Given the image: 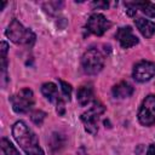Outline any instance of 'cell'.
<instances>
[{"mask_svg": "<svg viewBox=\"0 0 155 155\" xmlns=\"http://www.w3.org/2000/svg\"><path fill=\"white\" fill-rule=\"evenodd\" d=\"M1 70H2V78L7 81V75H6V71H7V51H8V45L7 42L2 41L1 42Z\"/></svg>", "mask_w": 155, "mask_h": 155, "instance_id": "cell-15", "label": "cell"}, {"mask_svg": "<svg viewBox=\"0 0 155 155\" xmlns=\"http://www.w3.org/2000/svg\"><path fill=\"white\" fill-rule=\"evenodd\" d=\"M145 155H155V144H150Z\"/></svg>", "mask_w": 155, "mask_h": 155, "instance_id": "cell-20", "label": "cell"}, {"mask_svg": "<svg viewBox=\"0 0 155 155\" xmlns=\"http://www.w3.org/2000/svg\"><path fill=\"white\" fill-rule=\"evenodd\" d=\"M134 24L138 28V30L140 31V34L147 39L151 38L155 34V23L153 21H149V19L139 17V18L134 19Z\"/></svg>", "mask_w": 155, "mask_h": 155, "instance_id": "cell-11", "label": "cell"}, {"mask_svg": "<svg viewBox=\"0 0 155 155\" xmlns=\"http://www.w3.org/2000/svg\"><path fill=\"white\" fill-rule=\"evenodd\" d=\"M93 88L91 85H84L81 87H79L78 92H76V99L79 102L80 105L85 107L87 104H90L93 101Z\"/></svg>", "mask_w": 155, "mask_h": 155, "instance_id": "cell-13", "label": "cell"}, {"mask_svg": "<svg viewBox=\"0 0 155 155\" xmlns=\"http://www.w3.org/2000/svg\"><path fill=\"white\" fill-rule=\"evenodd\" d=\"M45 117H46V113L42 111V110H35V111H33L31 115H30V119H31V121H33L35 125H41V124L44 122Z\"/></svg>", "mask_w": 155, "mask_h": 155, "instance_id": "cell-18", "label": "cell"}, {"mask_svg": "<svg viewBox=\"0 0 155 155\" xmlns=\"http://www.w3.org/2000/svg\"><path fill=\"white\" fill-rule=\"evenodd\" d=\"M138 121L143 126H153L155 124V94H148L138 110Z\"/></svg>", "mask_w": 155, "mask_h": 155, "instance_id": "cell-6", "label": "cell"}, {"mask_svg": "<svg viewBox=\"0 0 155 155\" xmlns=\"http://www.w3.org/2000/svg\"><path fill=\"white\" fill-rule=\"evenodd\" d=\"M131 5L136 11L140 10L145 16L154 18L155 17V5L150 1H133V2H127Z\"/></svg>", "mask_w": 155, "mask_h": 155, "instance_id": "cell-14", "label": "cell"}, {"mask_svg": "<svg viewBox=\"0 0 155 155\" xmlns=\"http://www.w3.org/2000/svg\"><path fill=\"white\" fill-rule=\"evenodd\" d=\"M117 41L120 42L122 48H131L133 46H136L138 44V38L133 34V29L130 25L126 27H121L117 29L116 34H115Z\"/></svg>", "mask_w": 155, "mask_h": 155, "instance_id": "cell-9", "label": "cell"}, {"mask_svg": "<svg viewBox=\"0 0 155 155\" xmlns=\"http://www.w3.org/2000/svg\"><path fill=\"white\" fill-rule=\"evenodd\" d=\"M81 67L88 75L98 74L104 67V54L97 48L87 50L81 57Z\"/></svg>", "mask_w": 155, "mask_h": 155, "instance_id": "cell-3", "label": "cell"}, {"mask_svg": "<svg viewBox=\"0 0 155 155\" xmlns=\"http://www.w3.org/2000/svg\"><path fill=\"white\" fill-rule=\"evenodd\" d=\"M1 149L5 155H19V151L17 150V148L5 137L1 138Z\"/></svg>", "mask_w": 155, "mask_h": 155, "instance_id": "cell-16", "label": "cell"}, {"mask_svg": "<svg viewBox=\"0 0 155 155\" xmlns=\"http://www.w3.org/2000/svg\"><path fill=\"white\" fill-rule=\"evenodd\" d=\"M92 5L96 6V7H102V8H107V7L109 6V4L105 2V1H104V2H102V1H97V2H93Z\"/></svg>", "mask_w": 155, "mask_h": 155, "instance_id": "cell-19", "label": "cell"}, {"mask_svg": "<svg viewBox=\"0 0 155 155\" xmlns=\"http://www.w3.org/2000/svg\"><path fill=\"white\" fill-rule=\"evenodd\" d=\"M41 93L44 94V97L46 99H48L50 102H54L56 104L59 101H63L64 98L61 97L59 92H58V87L53 84V82H45L41 85Z\"/></svg>", "mask_w": 155, "mask_h": 155, "instance_id": "cell-10", "label": "cell"}, {"mask_svg": "<svg viewBox=\"0 0 155 155\" xmlns=\"http://www.w3.org/2000/svg\"><path fill=\"white\" fill-rule=\"evenodd\" d=\"M110 27H111V22L107 19V17L103 16L102 13H92L86 23L87 30L97 36H102Z\"/></svg>", "mask_w": 155, "mask_h": 155, "instance_id": "cell-7", "label": "cell"}, {"mask_svg": "<svg viewBox=\"0 0 155 155\" xmlns=\"http://www.w3.org/2000/svg\"><path fill=\"white\" fill-rule=\"evenodd\" d=\"M12 136L25 155H45L36 134L24 121H17L12 126Z\"/></svg>", "mask_w": 155, "mask_h": 155, "instance_id": "cell-1", "label": "cell"}, {"mask_svg": "<svg viewBox=\"0 0 155 155\" xmlns=\"http://www.w3.org/2000/svg\"><path fill=\"white\" fill-rule=\"evenodd\" d=\"M105 111V108L102 103L94 102L93 105L85 113L81 114V121L85 126V130L91 133L96 134L98 131V119L99 116Z\"/></svg>", "mask_w": 155, "mask_h": 155, "instance_id": "cell-5", "label": "cell"}, {"mask_svg": "<svg viewBox=\"0 0 155 155\" xmlns=\"http://www.w3.org/2000/svg\"><path fill=\"white\" fill-rule=\"evenodd\" d=\"M59 84H61V91H62L64 101H70V96H71V86H70V84H68V82H65L63 80H59Z\"/></svg>", "mask_w": 155, "mask_h": 155, "instance_id": "cell-17", "label": "cell"}, {"mask_svg": "<svg viewBox=\"0 0 155 155\" xmlns=\"http://www.w3.org/2000/svg\"><path fill=\"white\" fill-rule=\"evenodd\" d=\"M5 34L12 42L18 44V45L31 46L35 42V34L33 33V30L29 29V28H25L17 19L11 21V23L8 24Z\"/></svg>", "mask_w": 155, "mask_h": 155, "instance_id": "cell-2", "label": "cell"}, {"mask_svg": "<svg viewBox=\"0 0 155 155\" xmlns=\"http://www.w3.org/2000/svg\"><path fill=\"white\" fill-rule=\"evenodd\" d=\"M132 76L138 82L149 81L151 78L155 76V63L149 61H139L133 67Z\"/></svg>", "mask_w": 155, "mask_h": 155, "instance_id": "cell-8", "label": "cell"}, {"mask_svg": "<svg viewBox=\"0 0 155 155\" xmlns=\"http://www.w3.org/2000/svg\"><path fill=\"white\" fill-rule=\"evenodd\" d=\"M133 86L127 81H120L119 84L114 85L111 88V93L115 98H127L133 94Z\"/></svg>", "mask_w": 155, "mask_h": 155, "instance_id": "cell-12", "label": "cell"}, {"mask_svg": "<svg viewBox=\"0 0 155 155\" xmlns=\"http://www.w3.org/2000/svg\"><path fill=\"white\" fill-rule=\"evenodd\" d=\"M10 101H11L13 111L17 113V114H25V113H28L33 108L34 102H35L34 93L28 87L22 88L17 93L11 96Z\"/></svg>", "mask_w": 155, "mask_h": 155, "instance_id": "cell-4", "label": "cell"}]
</instances>
